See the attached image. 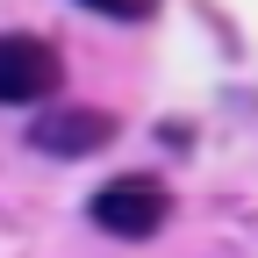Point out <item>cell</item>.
Segmentation results:
<instances>
[{"instance_id": "3957f363", "label": "cell", "mask_w": 258, "mask_h": 258, "mask_svg": "<svg viewBox=\"0 0 258 258\" xmlns=\"http://www.w3.org/2000/svg\"><path fill=\"white\" fill-rule=\"evenodd\" d=\"M115 137V115L108 108H57V115H36L29 122V144L50 151V158H86Z\"/></svg>"}, {"instance_id": "277c9868", "label": "cell", "mask_w": 258, "mask_h": 258, "mask_svg": "<svg viewBox=\"0 0 258 258\" xmlns=\"http://www.w3.org/2000/svg\"><path fill=\"white\" fill-rule=\"evenodd\" d=\"M79 8L115 15V22H151V15H158V0H79Z\"/></svg>"}, {"instance_id": "6da1fadb", "label": "cell", "mask_w": 258, "mask_h": 258, "mask_svg": "<svg viewBox=\"0 0 258 258\" xmlns=\"http://www.w3.org/2000/svg\"><path fill=\"white\" fill-rule=\"evenodd\" d=\"M86 215L101 222L108 237H158V230H165V215H172V194L158 186L151 172H122V179H108L101 194H93Z\"/></svg>"}, {"instance_id": "7a4b0ae2", "label": "cell", "mask_w": 258, "mask_h": 258, "mask_svg": "<svg viewBox=\"0 0 258 258\" xmlns=\"http://www.w3.org/2000/svg\"><path fill=\"white\" fill-rule=\"evenodd\" d=\"M57 79H64V64H57V50H50L43 36H22V29L0 36V101H8V108L50 101Z\"/></svg>"}]
</instances>
